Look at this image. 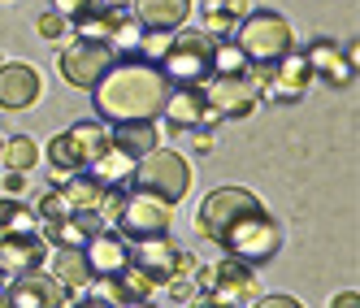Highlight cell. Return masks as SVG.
Instances as JSON below:
<instances>
[{
	"label": "cell",
	"instance_id": "cell-19",
	"mask_svg": "<svg viewBox=\"0 0 360 308\" xmlns=\"http://www.w3.org/2000/svg\"><path fill=\"white\" fill-rule=\"evenodd\" d=\"M308 79H313V70H308V61L300 53H287V57L278 61V70L269 65V91L282 96V100H300L304 87H308Z\"/></svg>",
	"mask_w": 360,
	"mask_h": 308
},
{
	"label": "cell",
	"instance_id": "cell-31",
	"mask_svg": "<svg viewBox=\"0 0 360 308\" xmlns=\"http://www.w3.org/2000/svg\"><path fill=\"white\" fill-rule=\"evenodd\" d=\"M334 308H360V295H356V291H343V295H334Z\"/></svg>",
	"mask_w": 360,
	"mask_h": 308
},
{
	"label": "cell",
	"instance_id": "cell-27",
	"mask_svg": "<svg viewBox=\"0 0 360 308\" xmlns=\"http://www.w3.org/2000/svg\"><path fill=\"white\" fill-rule=\"evenodd\" d=\"M321 79H326V83H334V87H347V83L356 79V65H352V61H347V57L339 53V61H334V65H330V70L321 74Z\"/></svg>",
	"mask_w": 360,
	"mask_h": 308
},
{
	"label": "cell",
	"instance_id": "cell-9",
	"mask_svg": "<svg viewBox=\"0 0 360 308\" xmlns=\"http://www.w3.org/2000/svg\"><path fill=\"white\" fill-rule=\"evenodd\" d=\"M5 304L9 308H65V287L57 278H48L44 269H27V274H13Z\"/></svg>",
	"mask_w": 360,
	"mask_h": 308
},
{
	"label": "cell",
	"instance_id": "cell-29",
	"mask_svg": "<svg viewBox=\"0 0 360 308\" xmlns=\"http://www.w3.org/2000/svg\"><path fill=\"white\" fill-rule=\"evenodd\" d=\"M61 31H65V18H61V13H53V9L39 13V35H44V39H57Z\"/></svg>",
	"mask_w": 360,
	"mask_h": 308
},
{
	"label": "cell",
	"instance_id": "cell-5",
	"mask_svg": "<svg viewBox=\"0 0 360 308\" xmlns=\"http://www.w3.org/2000/svg\"><path fill=\"white\" fill-rule=\"evenodd\" d=\"M209 53H213V39L204 31H178V35H169V44H165V53L157 57V65L165 70V79L174 87H187V83L213 79Z\"/></svg>",
	"mask_w": 360,
	"mask_h": 308
},
{
	"label": "cell",
	"instance_id": "cell-18",
	"mask_svg": "<svg viewBox=\"0 0 360 308\" xmlns=\"http://www.w3.org/2000/svg\"><path fill=\"white\" fill-rule=\"evenodd\" d=\"M100 226H105V217H100V213H70L61 222H48L44 226V239L48 243H61V248H83Z\"/></svg>",
	"mask_w": 360,
	"mask_h": 308
},
{
	"label": "cell",
	"instance_id": "cell-20",
	"mask_svg": "<svg viewBox=\"0 0 360 308\" xmlns=\"http://www.w3.org/2000/svg\"><path fill=\"white\" fill-rule=\"evenodd\" d=\"M53 278L65 287V295L87 291L91 282H96V274H91V265H87V252H83V248H61L57 261H53Z\"/></svg>",
	"mask_w": 360,
	"mask_h": 308
},
{
	"label": "cell",
	"instance_id": "cell-21",
	"mask_svg": "<svg viewBox=\"0 0 360 308\" xmlns=\"http://www.w3.org/2000/svg\"><path fill=\"white\" fill-rule=\"evenodd\" d=\"M157 126L152 122H117L113 131H109V143L117 148V152H126L131 161H139V157H148L152 148H157Z\"/></svg>",
	"mask_w": 360,
	"mask_h": 308
},
{
	"label": "cell",
	"instance_id": "cell-40",
	"mask_svg": "<svg viewBox=\"0 0 360 308\" xmlns=\"http://www.w3.org/2000/svg\"><path fill=\"white\" fill-rule=\"evenodd\" d=\"M0 148H5V139H0Z\"/></svg>",
	"mask_w": 360,
	"mask_h": 308
},
{
	"label": "cell",
	"instance_id": "cell-6",
	"mask_svg": "<svg viewBox=\"0 0 360 308\" xmlns=\"http://www.w3.org/2000/svg\"><path fill=\"white\" fill-rule=\"evenodd\" d=\"M105 148H109V131L100 122H74L70 131H61L53 143H48V165H53L57 174H79Z\"/></svg>",
	"mask_w": 360,
	"mask_h": 308
},
{
	"label": "cell",
	"instance_id": "cell-25",
	"mask_svg": "<svg viewBox=\"0 0 360 308\" xmlns=\"http://www.w3.org/2000/svg\"><path fill=\"white\" fill-rule=\"evenodd\" d=\"M209 65H213V74H248V70H252V65H248V57H243V48L230 39V35H221V39L213 44Z\"/></svg>",
	"mask_w": 360,
	"mask_h": 308
},
{
	"label": "cell",
	"instance_id": "cell-4",
	"mask_svg": "<svg viewBox=\"0 0 360 308\" xmlns=\"http://www.w3.org/2000/svg\"><path fill=\"white\" fill-rule=\"evenodd\" d=\"M131 183H135V191H152V195L178 204L191 191V165H187V157H178L169 148H152L148 157L135 161Z\"/></svg>",
	"mask_w": 360,
	"mask_h": 308
},
{
	"label": "cell",
	"instance_id": "cell-28",
	"mask_svg": "<svg viewBox=\"0 0 360 308\" xmlns=\"http://www.w3.org/2000/svg\"><path fill=\"white\" fill-rule=\"evenodd\" d=\"M96 5H100V0H53V13H61L65 22H74V18H83Z\"/></svg>",
	"mask_w": 360,
	"mask_h": 308
},
{
	"label": "cell",
	"instance_id": "cell-36",
	"mask_svg": "<svg viewBox=\"0 0 360 308\" xmlns=\"http://www.w3.org/2000/svg\"><path fill=\"white\" fill-rule=\"evenodd\" d=\"M126 308H157L152 300H135V304H126Z\"/></svg>",
	"mask_w": 360,
	"mask_h": 308
},
{
	"label": "cell",
	"instance_id": "cell-1",
	"mask_svg": "<svg viewBox=\"0 0 360 308\" xmlns=\"http://www.w3.org/2000/svg\"><path fill=\"white\" fill-rule=\"evenodd\" d=\"M195 230L243 265H265L282 248V222L248 187H217L200 200Z\"/></svg>",
	"mask_w": 360,
	"mask_h": 308
},
{
	"label": "cell",
	"instance_id": "cell-22",
	"mask_svg": "<svg viewBox=\"0 0 360 308\" xmlns=\"http://www.w3.org/2000/svg\"><path fill=\"white\" fill-rule=\"evenodd\" d=\"M131 169H135V161L126 157V152H117L113 143H109V148H105V152H100V157L87 165V174L96 178V183H105V187H122L126 178H131Z\"/></svg>",
	"mask_w": 360,
	"mask_h": 308
},
{
	"label": "cell",
	"instance_id": "cell-7",
	"mask_svg": "<svg viewBox=\"0 0 360 308\" xmlns=\"http://www.w3.org/2000/svg\"><path fill=\"white\" fill-rule=\"evenodd\" d=\"M174 226V204L152 195V191H135L122 200L117 209V235L122 239H157V235H169Z\"/></svg>",
	"mask_w": 360,
	"mask_h": 308
},
{
	"label": "cell",
	"instance_id": "cell-24",
	"mask_svg": "<svg viewBox=\"0 0 360 308\" xmlns=\"http://www.w3.org/2000/svg\"><path fill=\"white\" fill-rule=\"evenodd\" d=\"M0 161H5L13 174H27V169L39 165V148H35L31 135H9L5 148H0Z\"/></svg>",
	"mask_w": 360,
	"mask_h": 308
},
{
	"label": "cell",
	"instance_id": "cell-37",
	"mask_svg": "<svg viewBox=\"0 0 360 308\" xmlns=\"http://www.w3.org/2000/svg\"><path fill=\"white\" fill-rule=\"evenodd\" d=\"M74 308H109V304H100V300H87V304H74Z\"/></svg>",
	"mask_w": 360,
	"mask_h": 308
},
{
	"label": "cell",
	"instance_id": "cell-3",
	"mask_svg": "<svg viewBox=\"0 0 360 308\" xmlns=\"http://www.w3.org/2000/svg\"><path fill=\"white\" fill-rule=\"evenodd\" d=\"M235 39L243 48V57L248 65H278L282 57L291 53V27H287V18L274 13V9H256V13H243L235 22Z\"/></svg>",
	"mask_w": 360,
	"mask_h": 308
},
{
	"label": "cell",
	"instance_id": "cell-38",
	"mask_svg": "<svg viewBox=\"0 0 360 308\" xmlns=\"http://www.w3.org/2000/svg\"><path fill=\"white\" fill-rule=\"evenodd\" d=\"M191 308H213V304H209V300H204V304H191Z\"/></svg>",
	"mask_w": 360,
	"mask_h": 308
},
{
	"label": "cell",
	"instance_id": "cell-30",
	"mask_svg": "<svg viewBox=\"0 0 360 308\" xmlns=\"http://www.w3.org/2000/svg\"><path fill=\"white\" fill-rule=\"evenodd\" d=\"M256 308H304V304L291 300V295H261V300H256Z\"/></svg>",
	"mask_w": 360,
	"mask_h": 308
},
{
	"label": "cell",
	"instance_id": "cell-14",
	"mask_svg": "<svg viewBox=\"0 0 360 308\" xmlns=\"http://www.w3.org/2000/svg\"><path fill=\"white\" fill-rule=\"evenodd\" d=\"M174 261H178V248L169 243V235L135 239V248H131V265L152 282V287H165V282L174 278Z\"/></svg>",
	"mask_w": 360,
	"mask_h": 308
},
{
	"label": "cell",
	"instance_id": "cell-39",
	"mask_svg": "<svg viewBox=\"0 0 360 308\" xmlns=\"http://www.w3.org/2000/svg\"><path fill=\"white\" fill-rule=\"evenodd\" d=\"M0 308H9V304H5V291H0Z\"/></svg>",
	"mask_w": 360,
	"mask_h": 308
},
{
	"label": "cell",
	"instance_id": "cell-10",
	"mask_svg": "<svg viewBox=\"0 0 360 308\" xmlns=\"http://www.w3.org/2000/svg\"><path fill=\"white\" fill-rule=\"evenodd\" d=\"M165 117H169V131H204V126L217 122V113L209 109V96H204V83L174 87L165 100Z\"/></svg>",
	"mask_w": 360,
	"mask_h": 308
},
{
	"label": "cell",
	"instance_id": "cell-26",
	"mask_svg": "<svg viewBox=\"0 0 360 308\" xmlns=\"http://www.w3.org/2000/svg\"><path fill=\"white\" fill-rule=\"evenodd\" d=\"M339 53H343V48L334 44V39H313V44H308V53H304V61H308L313 74H326L334 61H339Z\"/></svg>",
	"mask_w": 360,
	"mask_h": 308
},
{
	"label": "cell",
	"instance_id": "cell-35",
	"mask_svg": "<svg viewBox=\"0 0 360 308\" xmlns=\"http://www.w3.org/2000/svg\"><path fill=\"white\" fill-rule=\"evenodd\" d=\"M100 5H105V9H126L131 0H100Z\"/></svg>",
	"mask_w": 360,
	"mask_h": 308
},
{
	"label": "cell",
	"instance_id": "cell-12",
	"mask_svg": "<svg viewBox=\"0 0 360 308\" xmlns=\"http://www.w3.org/2000/svg\"><path fill=\"white\" fill-rule=\"evenodd\" d=\"M83 252H87V265H91L96 278H117L126 265H131V239H122L109 226H100L83 243Z\"/></svg>",
	"mask_w": 360,
	"mask_h": 308
},
{
	"label": "cell",
	"instance_id": "cell-15",
	"mask_svg": "<svg viewBox=\"0 0 360 308\" xmlns=\"http://www.w3.org/2000/svg\"><path fill=\"white\" fill-rule=\"evenodd\" d=\"M44 256H48V239L44 235H13V230H0V269L5 274L39 269Z\"/></svg>",
	"mask_w": 360,
	"mask_h": 308
},
{
	"label": "cell",
	"instance_id": "cell-8",
	"mask_svg": "<svg viewBox=\"0 0 360 308\" xmlns=\"http://www.w3.org/2000/svg\"><path fill=\"white\" fill-rule=\"evenodd\" d=\"M109 65H113V44L74 39V48H65V53H61V79H65L70 87L91 91L100 79H105Z\"/></svg>",
	"mask_w": 360,
	"mask_h": 308
},
{
	"label": "cell",
	"instance_id": "cell-23",
	"mask_svg": "<svg viewBox=\"0 0 360 308\" xmlns=\"http://www.w3.org/2000/svg\"><path fill=\"white\" fill-rule=\"evenodd\" d=\"M0 230H13V235H44V222L22 200L0 195Z\"/></svg>",
	"mask_w": 360,
	"mask_h": 308
},
{
	"label": "cell",
	"instance_id": "cell-33",
	"mask_svg": "<svg viewBox=\"0 0 360 308\" xmlns=\"http://www.w3.org/2000/svg\"><path fill=\"white\" fill-rule=\"evenodd\" d=\"M195 148H200V152H209V148H213V135H209V126H204V131H200V139H195Z\"/></svg>",
	"mask_w": 360,
	"mask_h": 308
},
{
	"label": "cell",
	"instance_id": "cell-17",
	"mask_svg": "<svg viewBox=\"0 0 360 308\" xmlns=\"http://www.w3.org/2000/svg\"><path fill=\"white\" fill-rule=\"evenodd\" d=\"M57 191H61V200L70 204L74 213H100V204H105V195H109V187L96 183L87 169H79V174H57Z\"/></svg>",
	"mask_w": 360,
	"mask_h": 308
},
{
	"label": "cell",
	"instance_id": "cell-34",
	"mask_svg": "<svg viewBox=\"0 0 360 308\" xmlns=\"http://www.w3.org/2000/svg\"><path fill=\"white\" fill-rule=\"evenodd\" d=\"M5 191H22V174H5Z\"/></svg>",
	"mask_w": 360,
	"mask_h": 308
},
{
	"label": "cell",
	"instance_id": "cell-13",
	"mask_svg": "<svg viewBox=\"0 0 360 308\" xmlns=\"http://www.w3.org/2000/svg\"><path fill=\"white\" fill-rule=\"evenodd\" d=\"M44 83H39V70H31L27 61H9V65H0V109H31L35 100H39Z\"/></svg>",
	"mask_w": 360,
	"mask_h": 308
},
{
	"label": "cell",
	"instance_id": "cell-11",
	"mask_svg": "<svg viewBox=\"0 0 360 308\" xmlns=\"http://www.w3.org/2000/svg\"><path fill=\"white\" fill-rule=\"evenodd\" d=\"M204 96H209V109L217 117H248L256 109V87L248 74H213Z\"/></svg>",
	"mask_w": 360,
	"mask_h": 308
},
{
	"label": "cell",
	"instance_id": "cell-16",
	"mask_svg": "<svg viewBox=\"0 0 360 308\" xmlns=\"http://www.w3.org/2000/svg\"><path fill=\"white\" fill-rule=\"evenodd\" d=\"M139 31H183L195 0H131Z\"/></svg>",
	"mask_w": 360,
	"mask_h": 308
},
{
	"label": "cell",
	"instance_id": "cell-32",
	"mask_svg": "<svg viewBox=\"0 0 360 308\" xmlns=\"http://www.w3.org/2000/svg\"><path fill=\"white\" fill-rule=\"evenodd\" d=\"M165 287L174 291V300H187V295H191V287H187V282H165Z\"/></svg>",
	"mask_w": 360,
	"mask_h": 308
},
{
	"label": "cell",
	"instance_id": "cell-2",
	"mask_svg": "<svg viewBox=\"0 0 360 308\" xmlns=\"http://www.w3.org/2000/svg\"><path fill=\"white\" fill-rule=\"evenodd\" d=\"M174 83L165 79V70L148 57H131V61H113L105 70V79L91 87V105L109 126L117 122H157L165 113Z\"/></svg>",
	"mask_w": 360,
	"mask_h": 308
}]
</instances>
